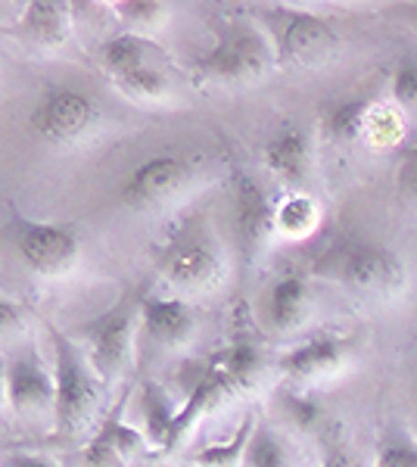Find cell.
I'll use <instances>...</instances> for the list:
<instances>
[{"label": "cell", "instance_id": "6da1fadb", "mask_svg": "<svg viewBox=\"0 0 417 467\" xmlns=\"http://www.w3.org/2000/svg\"><path fill=\"white\" fill-rule=\"evenodd\" d=\"M57 374V420L53 433L63 442H88L106 418V383L94 371L88 352L69 334L47 327Z\"/></svg>", "mask_w": 417, "mask_h": 467}, {"label": "cell", "instance_id": "7a4b0ae2", "mask_svg": "<svg viewBox=\"0 0 417 467\" xmlns=\"http://www.w3.org/2000/svg\"><path fill=\"white\" fill-rule=\"evenodd\" d=\"M312 275L321 281L339 284L359 296H399L408 284L405 259L390 244L370 237H343L315 259Z\"/></svg>", "mask_w": 417, "mask_h": 467}, {"label": "cell", "instance_id": "3957f363", "mask_svg": "<svg viewBox=\"0 0 417 467\" xmlns=\"http://www.w3.org/2000/svg\"><path fill=\"white\" fill-rule=\"evenodd\" d=\"M206 181H212L209 156H150L119 184V202L128 213L165 215L196 197L206 187Z\"/></svg>", "mask_w": 417, "mask_h": 467}, {"label": "cell", "instance_id": "277c9868", "mask_svg": "<svg viewBox=\"0 0 417 467\" xmlns=\"http://www.w3.org/2000/svg\"><path fill=\"white\" fill-rule=\"evenodd\" d=\"M156 277L169 287V296L187 299L215 293L227 281V253L206 224H191L174 234L156 253Z\"/></svg>", "mask_w": 417, "mask_h": 467}, {"label": "cell", "instance_id": "5b68a950", "mask_svg": "<svg viewBox=\"0 0 417 467\" xmlns=\"http://www.w3.org/2000/svg\"><path fill=\"white\" fill-rule=\"evenodd\" d=\"M275 66V47H271L265 28L259 22L240 19L231 22L218 35L215 47L193 59V75L200 85L237 90L259 85L262 78H268Z\"/></svg>", "mask_w": 417, "mask_h": 467}, {"label": "cell", "instance_id": "8992f818", "mask_svg": "<svg viewBox=\"0 0 417 467\" xmlns=\"http://www.w3.org/2000/svg\"><path fill=\"white\" fill-rule=\"evenodd\" d=\"M141 303L143 293H125L109 312L88 321L78 330L81 349L88 352L94 371L100 374L106 387L122 383L134 368L141 346Z\"/></svg>", "mask_w": 417, "mask_h": 467}, {"label": "cell", "instance_id": "52a82bcc", "mask_svg": "<svg viewBox=\"0 0 417 467\" xmlns=\"http://www.w3.org/2000/svg\"><path fill=\"white\" fill-rule=\"evenodd\" d=\"M100 125L103 112L94 103V97L72 88H47L28 116V128L35 138L59 153L90 144Z\"/></svg>", "mask_w": 417, "mask_h": 467}, {"label": "cell", "instance_id": "ba28073f", "mask_svg": "<svg viewBox=\"0 0 417 467\" xmlns=\"http://www.w3.org/2000/svg\"><path fill=\"white\" fill-rule=\"evenodd\" d=\"M262 28L275 47L277 66L315 69L324 66L339 50V35L330 19L306 10H268Z\"/></svg>", "mask_w": 417, "mask_h": 467}, {"label": "cell", "instance_id": "9c48e42d", "mask_svg": "<svg viewBox=\"0 0 417 467\" xmlns=\"http://www.w3.org/2000/svg\"><path fill=\"white\" fill-rule=\"evenodd\" d=\"M13 244H16L22 265L35 277H47V281L72 275L81 262V237L69 224L19 218L16 231H13Z\"/></svg>", "mask_w": 417, "mask_h": 467}, {"label": "cell", "instance_id": "30bf717a", "mask_svg": "<svg viewBox=\"0 0 417 467\" xmlns=\"http://www.w3.org/2000/svg\"><path fill=\"white\" fill-rule=\"evenodd\" d=\"M355 340L343 330H318V334L306 337L302 343H296L293 349H287L277 358V371L284 378L287 389H299L308 393L315 383L333 378L337 371L352 361Z\"/></svg>", "mask_w": 417, "mask_h": 467}, {"label": "cell", "instance_id": "8fae6325", "mask_svg": "<svg viewBox=\"0 0 417 467\" xmlns=\"http://www.w3.org/2000/svg\"><path fill=\"white\" fill-rule=\"evenodd\" d=\"M6 402L19 420H57V374L35 346H26L6 361Z\"/></svg>", "mask_w": 417, "mask_h": 467}, {"label": "cell", "instance_id": "7c38bea8", "mask_svg": "<svg viewBox=\"0 0 417 467\" xmlns=\"http://www.w3.org/2000/svg\"><path fill=\"white\" fill-rule=\"evenodd\" d=\"M231 218H234V240L244 268H253L268 250L275 231V202L268 191L249 171H237L231 187Z\"/></svg>", "mask_w": 417, "mask_h": 467}, {"label": "cell", "instance_id": "4fadbf2b", "mask_svg": "<svg viewBox=\"0 0 417 467\" xmlns=\"http://www.w3.org/2000/svg\"><path fill=\"white\" fill-rule=\"evenodd\" d=\"M262 162L287 193H312L315 178V134L306 125H280L262 144Z\"/></svg>", "mask_w": 417, "mask_h": 467}, {"label": "cell", "instance_id": "5bb4252c", "mask_svg": "<svg viewBox=\"0 0 417 467\" xmlns=\"http://www.w3.org/2000/svg\"><path fill=\"white\" fill-rule=\"evenodd\" d=\"M13 37L35 54H63L75 37L72 4L66 0H32L22 6V16L13 26Z\"/></svg>", "mask_w": 417, "mask_h": 467}, {"label": "cell", "instance_id": "9a60e30c", "mask_svg": "<svg viewBox=\"0 0 417 467\" xmlns=\"http://www.w3.org/2000/svg\"><path fill=\"white\" fill-rule=\"evenodd\" d=\"M147 436L134 431L125 420V399H119L109 411H106L103 424L97 433L85 442L81 451V467H131L134 458L147 451Z\"/></svg>", "mask_w": 417, "mask_h": 467}, {"label": "cell", "instance_id": "2e32d148", "mask_svg": "<svg viewBox=\"0 0 417 467\" xmlns=\"http://www.w3.org/2000/svg\"><path fill=\"white\" fill-rule=\"evenodd\" d=\"M141 334L159 349H187L200 334V315L187 299L143 296Z\"/></svg>", "mask_w": 417, "mask_h": 467}, {"label": "cell", "instance_id": "e0dca14e", "mask_svg": "<svg viewBox=\"0 0 417 467\" xmlns=\"http://www.w3.org/2000/svg\"><path fill=\"white\" fill-rule=\"evenodd\" d=\"M262 315L275 334H296L312 315V284L306 275H280L271 281L262 299Z\"/></svg>", "mask_w": 417, "mask_h": 467}, {"label": "cell", "instance_id": "ac0fdd59", "mask_svg": "<svg viewBox=\"0 0 417 467\" xmlns=\"http://www.w3.org/2000/svg\"><path fill=\"white\" fill-rule=\"evenodd\" d=\"M374 107V97H343L321 109L318 134L333 147H355L365 144V125Z\"/></svg>", "mask_w": 417, "mask_h": 467}, {"label": "cell", "instance_id": "d6986e66", "mask_svg": "<svg viewBox=\"0 0 417 467\" xmlns=\"http://www.w3.org/2000/svg\"><path fill=\"white\" fill-rule=\"evenodd\" d=\"M162 59L165 57L156 41H147V37H138V35H125V32L106 37L100 47H97V63H100V69L109 75L112 81L134 69H143V66H159Z\"/></svg>", "mask_w": 417, "mask_h": 467}, {"label": "cell", "instance_id": "ffe728a7", "mask_svg": "<svg viewBox=\"0 0 417 467\" xmlns=\"http://www.w3.org/2000/svg\"><path fill=\"white\" fill-rule=\"evenodd\" d=\"M212 358L218 361V368L231 378V383L240 393H253L265 380V368H268L262 343L253 340V337H237V340H231Z\"/></svg>", "mask_w": 417, "mask_h": 467}, {"label": "cell", "instance_id": "44dd1931", "mask_svg": "<svg viewBox=\"0 0 417 467\" xmlns=\"http://www.w3.org/2000/svg\"><path fill=\"white\" fill-rule=\"evenodd\" d=\"M141 411H143V436H147V442L159 451H169L181 405L172 402L169 393L162 389V383L143 380L141 383Z\"/></svg>", "mask_w": 417, "mask_h": 467}, {"label": "cell", "instance_id": "7402d4cb", "mask_svg": "<svg viewBox=\"0 0 417 467\" xmlns=\"http://www.w3.org/2000/svg\"><path fill=\"white\" fill-rule=\"evenodd\" d=\"M324 209L315 193H284L275 202V231L287 240H306L321 228Z\"/></svg>", "mask_w": 417, "mask_h": 467}, {"label": "cell", "instance_id": "603a6c76", "mask_svg": "<svg viewBox=\"0 0 417 467\" xmlns=\"http://www.w3.org/2000/svg\"><path fill=\"white\" fill-rule=\"evenodd\" d=\"M244 467H299V451L287 433H280L268 420H255L244 455Z\"/></svg>", "mask_w": 417, "mask_h": 467}, {"label": "cell", "instance_id": "cb8c5ba5", "mask_svg": "<svg viewBox=\"0 0 417 467\" xmlns=\"http://www.w3.org/2000/svg\"><path fill=\"white\" fill-rule=\"evenodd\" d=\"M112 85H116L119 94L128 97L131 103H141V107H169L174 100V85L162 66H143V69L116 78Z\"/></svg>", "mask_w": 417, "mask_h": 467}, {"label": "cell", "instance_id": "d4e9b609", "mask_svg": "<svg viewBox=\"0 0 417 467\" xmlns=\"http://www.w3.org/2000/svg\"><path fill=\"white\" fill-rule=\"evenodd\" d=\"M112 13L125 35H138L147 41H153L172 19V6L162 0H119L112 4Z\"/></svg>", "mask_w": 417, "mask_h": 467}, {"label": "cell", "instance_id": "484cf974", "mask_svg": "<svg viewBox=\"0 0 417 467\" xmlns=\"http://www.w3.org/2000/svg\"><path fill=\"white\" fill-rule=\"evenodd\" d=\"M280 405H284V411L290 414V420L296 424V431L315 436L318 442L324 440L328 433L337 431V420L330 418V411L324 409L321 402L312 396V393H299V389H284L280 393Z\"/></svg>", "mask_w": 417, "mask_h": 467}, {"label": "cell", "instance_id": "4316f807", "mask_svg": "<svg viewBox=\"0 0 417 467\" xmlns=\"http://www.w3.org/2000/svg\"><path fill=\"white\" fill-rule=\"evenodd\" d=\"M255 431V414H246L244 424L237 427V433L227 442H218V446H206L196 451V467H244V455L249 446V436Z\"/></svg>", "mask_w": 417, "mask_h": 467}, {"label": "cell", "instance_id": "83f0119b", "mask_svg": "<svg viewBox=\"0 0 417 467\" xmlns=\"http://www.w3.org/2000/svg\"><path fill=\"white\" fill-rule=\"evenodd\" d=\"M401 138H405V119H401L399 107L374 100L365 125V144L383 150V147H396Z\"/></svg>", "mask_w": 417, "mask_h": 467}, {"label": "cell", "instance_id": "f1b7e54d", "mask_svg": "<svg viewBox=\"0 0 417 467\" xmlns=\"http://www.w3.org/2000/svg\"><path fill=\"white\" fill-rule=\"evenodd\" d=\"M374 467H417V442L405 433H386L377 442Z\"/></svg>", "mask_w": 417, "mask_h": 467}, {"label": "cell", "instance_id": "f546056e", "mask_svg": "<svg viewBox=\"0 0 417 467\" xmlns=\"http://www.w3.org/2000/svg\"><path fill=\"white\" fill-rule=\"evenodd\" d=\"M390 94L399 109L417 112V57H401L392 69Z\"/></svg>", "mask_w": 417, "mask_h": 467}, {"label": "cell", "instance_id": "4dcf8cb0", "mask_svg": "<svg viewBox=\"0 0 417 467\" xmlns=\"http://www.w3.org/2000/svg\"><path fill=\"white\" fill-rule=\"evenodd\" d=\"M318 446H321V464L318 467H365L359 458V451L343 440V431H339V427L324 436Z\"/></svg>", "mask_w": 417, "mask_h": 467}, {"label": "cell", "instance_id": "1f68e13d", "mask_svg": "<svg viewBox=\"0 0 417 467\" xmlns=\"http://www.w3.org/2000/svg\"><path fill=\"white\" fill-rule=\"evenodd\" d=\"M28 330V312L13 299L0 296V346L16 343Z\"/></svg>", "mask_w": 417, "mask_h": 467}, {"label": "cell", "instance_id": "d6a6232c", "mask_svg": "<svg viewBox=\"0 0 417 467\" xmlns=\"http://www.w3.org/2000/svg\"><path fill=\"white\" fill-rule=\"evenodd\" d=\"M396 187L408 202H417V140L405 150V153H401Z\"/></svg>", "mask_w": 417, "mask_h": 467}, {"label": "cell", "instance_id": "836d02e7", "mask_svg": "<svg viewBox=\"0 0 417 467\" xmlns=\"http://www.w3.org/2000/svg\"><path fill=\"white\" fill-rule=\"evenodd\" d=\"M4 467H63L59 458L47 455V451H10L4 458Z\"/></svg>", "mask_w": 417, "mask_h": 467}, {"label": "cell", "instance_id": "e575fe53", "mask_svg": "<svg viewBox=\"0 0 417 467\" xmlns=\"http://www.w3.org/2000/svg\"><path fill=\"white\" fill-rule=\"evenodd\" d=\"M10 409V402H6V361H0V411Z\"/></svg>", "mask_w": 417, "mask_h": 467}, {"label": "cell", "instance_id": "d590c367", "mask_svg": "<svg viewBox=\"0 0 417 467\" xmlns=\"http://www.w3.org/2000/svg\"><path fill=\"white\" fill-rule=\"evenodd\" d=\"M401 10H405V16L417 26V4H408V6H401Z\"/></svg>", "mask_w": 417, "mask_h": 467}, {"label": "cell", "instance_id": "8d00e7d4", "mask_svg": "<svg viewBox=\"0 0 417 467\" xmlns=\"http://www.w3.org/2000/svg\"><path fill=\"white\" fill-rule=\"evenodd\" d=\"M169 467H174V464H169Z\"/></svg>", "mask_w": 417, "mask_h": 467}]
</instances>
